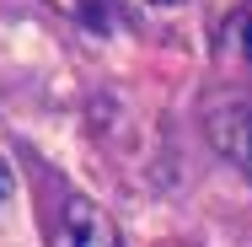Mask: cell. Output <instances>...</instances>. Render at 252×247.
<instances>
[{"instance_id": "4", "label": "cell", "mask_w": 252, "mask_h": 247, "mask_svg": "<svg viewBox=\"0 0 252 247\" xmlns=\"http://www.w3.org/2000/svg\"><path fill=\"white\" fill-rule=\"evenodd\" d=\"M151 5H183V0H151Z\"/></svg>"}, {"instance_id": "1", "label": "cell", "mask_w": 252, "mask_h": 247, "mask_svg": "<svg viewBox=\"0 0 252 247\" xmlns=\"http://www.w3.org/2000/svg\"><path fill=\"white\" fill-rule=\"evenodd\" d=\"M204 129H209V145L220 150L231 167L252 172V102H220V107H209Z\"/></svg>"}, {"instance_id": "3", "label": "cell", "mask_w": 252, "mask_h": 247, "mask_svg": "<svg viewBox=\"0 0 252 247\" xmlns=\"http://www.w3.org/2000/svg\"><path fill=\"white\" fill-rule=\"evenodd\" d=\"M225 38H231V49L242 54V59H252V0L231 16V27H225Z\"/></svg>"}, {"instance_id": "2", "label": "cell", "mask_w": 252, "mask_h": 247, "mask_svg": "<svg viewBox=\"0 0 252 247\" xmlns=\"http://www.w3.org/2000/svg\"><path fill=\"white\" fill-rule=\"evenodd\" d=\"M54 247H124V237H118V226L102 215L92 199H70V204L59 210Z\"/></svg>"}]
</instances>
